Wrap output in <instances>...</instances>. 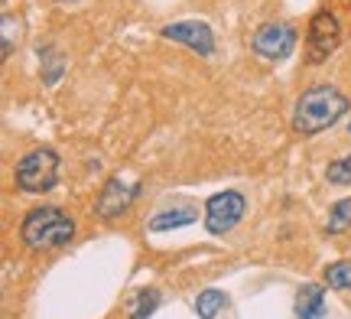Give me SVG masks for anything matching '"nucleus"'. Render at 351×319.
Returning <instances> with one entry per match:
<instances>
[{
    "label": "nucleus",
    "mask_w": 351,
    "mask_h": 319,
    "mask_svg": "<svg viewBox=\"0 0 351 319\" xmlns=\"http://www.w3.org/2000/svg\"><path fill=\"white\" fill-rule=\"evenodd\" d=\"M348 95L332 85V82H319L313 88H306L296 102V111H293V130L300 137H315L326 128L339 124L341 117L348 115Z\"/></svg>",
    "instance_id": "f257e3e1"
},
{
    "label": "nucleus",
    "mask_w": 351,
    "mask_h": 319,
    "mask_svg": "<svg viewBox=\"0 0 351 319\" xmlns=\"http://www.w3.org/2000/svg\"><path fill=\"white\" fill-rule=\"evenodd\" d=\"M20 235H23L26 248H33V251H52V248H62V244L72 241L75 222L65 215L62 209H56V205H39L33 212H26Z\"/></svg>",
    "instance_id": "f03ea898"
},
{
    "label": "nucleus",
    "mask_w": 351,
    "mask_h": 319,
    "mask_svg": "<svg viewBox=\"0 0 351 319\" xmlns=\"http://www.w3.org/2000/svg\"><path fill=\"white\" fill-rule=\"evenodd\" d=\"M345 39V26H341V16L332 7H322L309 16V26H306V62L319 65L326 62L332 52L341 46Z\"/></svg>",
    "instance_id": "7ed1b4c3"
},
{
    "label": "nucleus",
    "mask_w": 351,
    "mask_h": 319,
    "mask_svg": "<svg viewBox=\"0 0 351 319\" xmlns=\"http://www.w3.org/2000/svg\"><path fill=\"white\" fill-rule=\"evenodd\" d=\"M59 182V154L36 147L16 163V186L23 192H49Z\"/></svg>",
    "instance_id": "20e7f679"
},
{
    "label": "nucleus",
    "mask_w": 351,
    "mask_h": 319,
    "mask_svg": "<svg viewBox=\"0 0 351 319\" xmlns=\"http://www.w3.org/2000/svg\"><path fill=\"white\" fill-rule=\"evenodd\" d=\"M244 212H247V199L238 189L215 192L205 202V228L208 235H228L244 218Z\"/></svg>",
    "instance_id": "39448f33"
},
{
    "label": "nucleus",
    "mask_w": 351,
    "mask_h": 319,
    "mask_svg": "<svg viewBox=\"0 0 351 319\" xmlns=\"http://www.w3.org/2000/svg\"><path fill=\"white\" fill-rule=\"evenodd\" d=\"M251 49L267 59V62H280L296 49V26L293 23H263L251 39Z\"/></svg>",
    "instance_id": "423d86ee"
},
{
    "label": "nucleus",
    "mask_w": 351,
    "mask_h": 319,
    "mask_svg": "<svg viewBox=\"0 0 351 319\" xmlns=\"http://www.w3.org/2000/svg\"><path fill=\"white\" fill-rule=\"evenodd\" d=\"M163 36L173 39V43H182V46H189V49L199 52V56H212L215 52L212 26L202 23V20H179V23H166Z\"/></svg>",
    "instance_id": "0eeeda50"
},
{
    "label": "nucleus",
    "mask_w": 351,
    "mask_h": 319,
    "mask_svg": "<svg viewBox=\"0 0 351 319\" xmlns=\"http://www.w3.org/2000/svg\"><path fill=\"white\" fill-rule=\"evenodd\" d=\"M137 192H140L137 182H124L121 176H114L104 182V189H101L95 209H98L101 218H114V215H121V212L130 209V202L137 199Z\"/></svg>",
    "instance_id": "6e6552de"
},
{
    "label": "nucleus",
    "mask_w": 351,
    "mask_h": 319,
    "mask_svg": "<svg viewBox=\"0 0 351 319\" xmlns=\"http://www.w3.org/2000/svg\"><path fill=\"white\" fill-rule=\"evenodd\" d=\"M296 316L300 319H326V290L319 283H302L296 294Z\"/></svg>",
    "instance_id": "1a4fd4ad"
},
{
    "label": "nucleus",
    "mask_w": 351,
    "mask_h": 319,
    "mask_svg": "<svg viewBox=\"0 0 351 319\" xmlns=\"http://www.w3.org/2000/svg\"><path fill=\"white\" fill-rule=\"evenodd\" d=\"M199 218L195 209H173V212H156V215L147 222L150 231H169V228H182V225H192Z\"/></svg>",
    "instance_id": "9d476101"
},
{
    "label": "nucleus",
    "mask_w": 351,
    "mask_h": 319,
    "mask_svg": "<svg viewBox=\"0 0 351 319\" xmlns=\"http://www.w3.org/2000/svg\"><path fill=\"white\" fill-rule=\"evenodd\" d=\"M225 307H228V296L221 294V290H202L199 300H195V313H199V319H218Z\"/></svg>",
    "instance_id": "9b49d317"
},
{
    "label": "nucleus",
    "mask_w": 351,
    "mask_h": 319,
    "mask_svg": "<svg viewBox=\"0 0 351 319\" xmlns=\"http://www.w3.org/2000/svg\"><path fill=\"white\" fill-rule=\"evenodd\" d=\"M351 225V199H339V202L332 205V212H328V222H326V231L328 235H339Z\"/></svg>",
    "instance_id": "f8f14e48"
},
{
    "label": "nucleus",
    "mask_w": 351,
    "mask_h": 319,
    "mask_svg": "<svg viewBox=\"0 0 351 319\" xmlns=\"http://www.w3.org/2000/svg\"><path fill=\"white\" fill-rule=\"evenodd\" d=\"M326 283L332 290H351V261H339L326 268Z\"/></svg>",
    "instance_id": "ddd939ff"
},
{
    "label": "nucleus",
    "mask_w": 351,
    "mask_h": 319,
    "mask_svg": "<svg viewBox=\"0 0 351 319\" xmlns=\"http://www.w3.org/2000/svg\"><path fill=\"white\" fill-rule=\"evenodd\" d=\"M160 290H143V294L137 296V307L130 309V319H150L153 316V309L160 307Z\"/></svg>",
    "instance_id": "4468645a"
},
{
    "label": "nucleus",
    "mask_w": 351,
    "mask_h": 319,
    "mask_svg": "<svg viewBox=\"0 0 351 319\" xmlns=\"http://www.w3.org/2000/svg\"><path fill=\"white\" fill-rule=\"evenodd\" d=\"M328 182H335V186H348L351 182V154L328 166Z\"/></svg>",
    "instance_id": "2eb2a0df"
},
{
    "label": "nucleus",
    "mask_w": 351,
    "mask_h": 319,
    "mask_svg": "<svg viewBox=\"0 0 351 319\" xmlns=\"http://www.w3.org/2000/svg\"><path fill=\"white\" fill-rule=\"evenodd\" d=\"M10 52H13V20L3 16V56H10Z\"/></svg>",
    "instance_id": "dca6fc26"
},
{
    "label": "nucleus",
    "mask_w": 351,
    "mask_h": 319,
    "mask_svg": "<svg viewBox=\"0 0 351 319\" xmlns=\"http://www.w3.org/2000/svg\"><path fill=\"white\" fill-rule=\"evenodd\" d=\"M56 3H62V7H72V3H82V0H56Z\"/></svg>",
    "instance_id": "f3484780"
},
{
    "label": "nucleus",
    "mask_w": 351,
    "mask_h": 319,
    "mask_svg": "<svg viewBox=\"0 0 351 319\" xmlns=\"http://www.w3.org/2000/svg\"><path fill=\"white\" fill-rule=\"evenodd\" d=\"M348 134H351V124H348Z\"/></svg>",
    "instance_id": "a211bd4d"
},
{
    "label": "nucleus",
    "mask_w": 351,
    "mask_h": 319,
    "mask_svg": "<svg viewBox=\"0 0 351 319\" xmlns=\"http://www.w3.org/2000/svg\"><path fill=\"white\" fill-rule=\"evenodd\" d=\"M3 3H7V0H3Z\"/></svg>",
    "instance_id": "6ab92c4d"
}]
</instances>
